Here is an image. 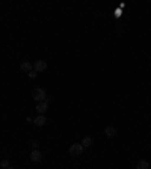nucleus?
Instances as JSON below:
<instances>
[{"instance_id": "f8f14e48", "label": "nucleus", "mask_w": 151, "mask_h": 169, "mask_svg": "<svg viewBox=\"0 0 151 169\" xmlns=\"http://www.w3.org/2000/svg\"><path fill=\"white\" fill-rule=\"evenodd\" d=\"M36 74H38V73H36L35 70H32V71L29 73V77H30V79H35V77H36Z\"/></svg>"}, {"instance_id": "7ed1b4c3", "label": "nucleus", "mask_w": 151, "mask_h": 169, "mask_svg": "<svg viewBox=\"0 0 151 169\" xmlns=\"http://www.w3.org/2000/svg\"><path fill=\"white\" fill-rule=\"evenodd\" d=\"M33 70L36 71V73H42V71H45L47 70V62L45 60H36L35 63H33Z\"/></svg>"}, {"instance_id": "1a4fd4ad", "label": "nucleus", "mask_w": 151, "mask_h": 169, "mask_svg": "<svg viewBox=\"0 0 151 169\" xmlns=\"http://www.w3.org/2000/svg\"><path fill=\"white\" fill-rule=\"evenodd\" d=\"M82 145H83V148L91 147V145H92V137H83V140H82Z\"/></svg>"}, {"instance_id": "20e7f679", "label": "nucleus", "mask_w": 151, "mask_h": 169, "mask_svg": "<svg viewBox=\"0 0 151 169\" xmlns=\"http://www.w3.org/2000/svg\"><path fill=\"white\" fill-rule=\"evenodd\" d=\"M30 159H32V162H35V163H40V162L42 160V154H41V151L33 150V151L30 152Z\"/></svg>"}, {"instance_id": "0eeeda50", "label": "nucleus", "mask_w": 151, "mask_h": 169, "mask_svg": "<svg viewBox=\"0 0 151 169\" xmlns=\"http://www.w3.org/2000/svg\"><path fill=\"white\" fill-rule=\"evenodd\" d=\"M20 68H21V71H23V73H30V71H32V68H33V65H32L30 62H27V60H24V62H21Z\"/></svg>"}, {"instance_id": "f03ea898", "label": "nucleus", "mask_w": 151, "mask_h": 169, "mask_svg": "<svg viewBox=\"0 0 151 169\" xmlns=\"http://www.w3.org/2000/svg\"><path fill=\"white\" fill-rule=\"evenodd\" d=\"M83 152V145L82 144H73L70 147V155L71 157H79Z\"/></svg>"}, {"instance_id": "6e6552de", "label": "nucleus", "mask_w": 151, "mask_h": 169, "mask_svg": "<svg viewBox=\"0 0 151 169\" xmlns=\"http://www.w3.org/2000/svg\"><path fill=\"white\" fill-rule=\"evenodd\" d=\"M104 133H106V136H107V137H113V136H116V130L113 128V127H106Z\"/></svg>"}, {"instance_id": "4468645a", "label": "nucleus", "mask_w": 151, "mask_h": 169, "mask_svg": "<svg viewBox=\"0 0 151 169\" xmlns=\"http://www.w3.org/2000/svg\"><path fill=\"white\" fill-rule=\"evenodd\" d=\"M8 169H15V168H12V166H9V168H8Z\"/></svg>"}, {"instance_id": "423d86ee", "label": "nucleus", "mask_w": 151, "mask_h": 169, "mask_svg": "<svg viewBox=\"0 0 151 169\" xmlns=\"http://www.w3.org/2000/svg\"><path fill=\"white\" fill-rule=\"evenodd\" d=\"M47 103L45 101H41V103H38L36 104V112H38V115H44L45 113V110H47Z\"/></svg>"}, {"instance_id": "f257e3e1", "label": "nucleus", "mask_w": 151, "mask_h": 169, "mask_svg": "<svg viewBox=\"0 0 151 169\" xmlns=\"http://www.w3.org/2000/svg\"><path fill=\"white\" fill-rule=\"evenodd\" d=\"M32 97H33L38 103H41V101H44V100L47 98L45 91H44V89H41V88H35V89L32 91Z\"/></svg>"}, {"instance_id": "39448f33", "label": "nucleus", "mask_w": 151, "mask_h": 169, "mask_svg": "<svg viewBox=\"0 0 151 169\" xmlns=\"http://www.w3.org/2000/svg\"><path fill=\"white\" fill-rule=\"evenodd\" d=\"M45 122H47V118H45L44 115H38L36 118L33 119V124H35L36 127H42V125H44Z\"/></svg>"}, {"instance_id": "9b49d317", "label": "nucleus", "mask_w": 151, "mask_h": 169, "mask_svg": "<svg viewBox=\"0 0 151 169\" xmlns=\"http://www.w3.org/2000/svg\"><path fill=\"white\" fill-rule=\"evenodd\" d=\"M0 165H2V168H5V169L9 168V162L8 160H2V163H0Z\"/></svg>"}, {"instance_id": "9d476101", "label": "nucleus", "mask_w": 151, "mask_h": 169, "mask_svg": "<svg viewBox=\"0 0 151 169\" xmlns=\"http://www.w3.org/2000/svg\"><path fill=\"white\" fill-rule=\"evenodd\" d=\"M137 169H150V163L147 160H141L137 163Z\"/></svg>"}, {"instance_id": "ddd939ff", "label": "nucleus", "mask_w": 151, "mask_h": 169, "mask_svg": "<svg viewBox=\"0 0 151 169\" xmlns=\"http://www.w3.org/2000/svg\"><path fill=\"white\" fill-rule=\"evenodd\" d=\"M30 147H32L33 150H36V148H38V142H36V140H33V142H32V145H30Z\"/></svg>"}]
</instances>
